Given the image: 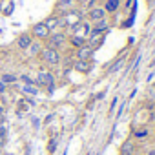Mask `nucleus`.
<instances>
[{"instance_id": "obj_27", "label": "nucleus", "mask_w": 155, "mask_h": 155, "mask_svg": "<svg viewBox=\"0 0 155 155\" xmlns=\"http://www.w3.org/2000/svg\"><path fill=\"white\" fill-rule=\"evenodd\" d=\"M146 155H155V148H153V150H150V151H148Z\"/></svg>"}, {"instance_id": "obj_20", "label": "nucleus", "mask_w": 155, "mask_h": 155, "mask_svg": "<svg viewBox=\"0 0 155 155\" xmlns=\"http://www.w3.org/2000/svg\"><path fill=\"white\" fill-rule=\"evenodd\" d=\"M69 42H71V46H75L77 49H79V48H82V46L86 44V40H84V38H81V37H73V35H71Z\"/></svg>"}, {"instance_id": "obj_5", "label": "nucleus", "mask_w": 155, "mask_h": 155, "mask_svg": "<svg viewBox=\"0 0 155 155\" xmlns=\"http://www.w3.org/2000/svg\"><path fill=\"white\" fill-rule=\"evenodd\" d=\"M66 42H68V37H66V33H51L49 35V38H48V48H53V49H60V48H64L66 46Z\"/></svg>"}, {"instance_id": "obj_8", "label": "nucleus", "mask_w": 155, "mask_h": 155, "mask_svg": "<svg viewBox=\"0 0 155 155\" xmlns=\"http://www.w3.org/2000/svg\"><path fill=\"white\" fill-rule=\"evenodd\" d=\"M88 18L95 24V22H99V20H104L106 18V11H104V8H90V11H88Z\"/></svg>"}, {"instance_id": "obj_29", "label": "nucleus", "mask_w": 155, "mask_h": 155, "mask_svg": "<svg viewBox=\"0 0 155 155\" xmlns=\"http://www.w3.org/2000/svg\"><path fill=\"white\" fill-rule=\"evenodd\" d=\"M148 2H150V4H151V0H148Z\"/></svg>"}, {"instance_id": "obj_9", "label": "nucleus", "mask_w": 155, "mask_h": 155, "mask_svg": "<svg viewBox=\"0 0 155 155\" xmlns=\"http://www.w3.org/2000/svg\"><path fill=\"white\" fill-rule=\"evenodd\" d=\"M108 29H110V24L104 18V20H99L91 26V35H104V33H108Z\"/></svg>"}, {"instance_id": "obj_4", "label": "nucleus", "mask_w": 155, "mask_h": 155, "mask_svg": "<svg viewBox=\"0 0 155 155\" xmlns=\"http://www.w3.org/2000/svg\"><path fill=\"white\" fill-rule=\"evenodd\" d=\"M71 29H73V37H81L84 40H88V37L91 35V24L90 22H84V20H81L79 24L73 26Z\"/></svg>"}, {"instance_id": "obj_2", "label": "nucleus", "mask_w": 155, "mask_h": 155, "mask_svg": "<svg viewBox=\"0 0 155 155\" xmlns=\"http://www.w3.org/2000/svg\"><path fill=\"white\" fill-rule=\"evenodd\" d=\"M40 58L48 66H58L60 64V53L57 49H53V48H44L40 51Z\"/></svg>"}, {"instance_id": "obj_16", "label": "nucleus", "mask_w": 155, "mask_h": 155, "mask_svg": "<svg viewBox=\"0 0 155 155\" xmlns=\"http://www.w3.org/2000/svg\"><path fill=\"white\" fill-rule=\"evenodd\" d=\"M13 9H15L13 0H4L2 6H0V13H2V15H11V13H13Z\"/></svg>"}, {"instance_id": "obj_25", "label": "nucleus", "mask_w": 155, "mask_h": 155, "mask_svg": "<svg viewBox=\"0 0 155 155\" xmlns=\"http://www.w3.org/2000/svg\"><path fill=\"white\" fill-rule=\"evenodd\" d=\"M82 2H84L86 8H93V2H95V0H82Z\"/></svg>"}, {"instance_id": "obj_12", "label": "nucleus", "mask_w": 155, "mask_h": 155, "mask_svg": "<svg viewBox=\"0 0 155 155\" xmlns=\"http://www.w3.org/2000/svg\"><path fill=\"white\" fill-rule=\"evenodd\" d=\"M48 28H49V31L53 33V29H57L58 26H62V20H60V17H57V15H51V17H48L46 18V22H44Z\"/></svg>"}, {"instance_id": "obj_13", "label": "nucleus", "mask_w": 155, "mask_h": 155, "mask_svg": "<svg viewBox=\"0 0 155 155\" xmlns=\"http://www.w3.org/2000/svg\"><path fill=\"white\" fill-rule=\"evenodd\" d=\"M135 150H137L135 142L126 140V142H122V146H120V155H135Z\"/></svg>"}, {"instance_id": "obj_28", "label": "nucleus", "mask_w": 155, "mask_h": 155, "mask_svg": "<svg viewBox=\"0 0 155 155\" xmlns=\"http://www.w3.org/2000/svg\"><path fill=\"white\" fill-rule=\"evenodd\" d=\"M0 115H4V108L2 106H0Z\"/></svg>"}, {"instance_id": "obj_14", "label": "nucleus", "mask_w": 155, "mask_h": 155, "mask_svg": "<svg viewBox=\"0 0 155 155\" xmlns=\"http://www.w3.org/2000/svg\"><path fill=\"white\" fill-rule=\"evenodd\" d=\"M120 8V0H106L104 2V11L106 13H115Z\"/></svg>"}, {"instance_id": "obj_7", "label": "nucleus", "mask_w": 155, "mask_h": 155, "mask_svg": "<svg viewBox=\"0 0 155 155\" xmlns=\"http://www.w3.org/2000/svg\"><path fill=\"white\" fill-rule=\"evenodd\" d=\"M93 53H95V49L86 42L82 48H79L77 49V60H91V57H93Z\"/></svg>"}, {"instance_id": "obj_18", "label": "nucleus", "mask_w": 155, "mask_h": 155, "mask_svg": "<svg viewBox=\"0 0 155 155\" xmlns=\"http://www.w3.org/2000/svg\"><path fill=\"white\" fill-rule=\"evenodd\" d=\"M22 91L28 93V95H37L38 93V88L35 84H22Z\"/></svg>"}, {"instance_id": "obj_1", "label": "nucleus", "mask_w": 155, "mask_h": 155, "mask_svg": "<svg viewBox=\"0 0 155 155\" xmlns=\"http://www.w3.org/2000/svg\"><path fill=\"white\" fill-rule=\"evenodd\" d=\"M35 86H46L48 93H53V90H55V77H53V73L40 71L38 77H37V81H35Z\"/></svg>"}, {"instance_id": "obj_21", "label": "nucleus", "mask_w": 155, "mask_h": 155, "mask_svg": "<svg viewBox=\"0 0 155 155\" xmlns=\"http://www.w3.org/2000/svg\"><path fill=\"white\" fill-rule=\"evenodd\" d=\"M2 82L4 84H13V82H17V77L11 75V73H4L2 75Z\"/></svg>"}, {"instance_id": "obj_23", "label": "nucleus", "mask_w": 155, "mask_h": 155, "mask_svg": "<svg viewBox=\"0 0 155 155\" xmlns=\"http://www.w3.org/2000/svg\"><path fill=\"white\" fill-rule=\"evenodd\" d=\"M120 66H122V58H119V60H117V62H115V64H113V66L110 68V73H113V71H117V69H119Z\"/></svg>"}, {"instance_id": "obj_3", "label": "nucleus", "mask_w": 155, "mask_h": 155, "mask_svg": "<svg viewBox=\"0 0 155 155\" xmlns=\"http://www.w3.org/2000/svg\"><path fill=\"white\" fill-rule=\"evenodd\" d=\"M60 20H62V26L73 28V26H77L82 20V13L77 11V9H69V11H64V15L60 17Z\"/></svg>"}, {"instance_id": "obj_24", "label": "nucleus", "mask_w": 155, "mask_h": 155, "mask_svg": "<svg viewBox=\"0 0 155 155\" xmlns=\"http://www.w3.org/2000/svg\"><path fill=\"white\" fill-rule=\"evenodd\" d=\"M55 148H57V140H49V144H48V151L53 155L55 153Z\"/></svg>"}, {"instance_id": "obj_11", "label": "nucleus", "mask_w": 155, "mask_h": 155, "mask_svg": "<svg viewBox=\"0 0 155 155\" xmlns=\"http://www.w3.org/2000/svg\"><path fill=\"white\" fill-rule=\"evenodd\" d=\"M31 42H33V37H31L29 33H22V35L17 38V46H18L20 49H24V51L31 46Z\"/></svg>"}, {"instance_id": "obj_10", "label": "nucleus", "mask_w": 155, "mask_h": 155, "mask_svg": "<svg viewBox=\"0 0 155 155\" xmlns=\"http://www.w3.org/2000/svg\"><path fill=\"white\" fill-rule=\"evenodd\" d=\"M91 60H77L73 64V69L75 71H79V73H90L91 71Z\"/></svg>"}, {"instance_id": "obj_17", "label": "nucleus", "mask_w": 155, "mask_h": 155, "mask_svg": "<svg viewBox=\"0 0 155 155\" xmlns=\"http://www.w3.org/2000/svg\"><path fill=\"white\" fill-rule=\"evenodd\" d=\"M26 51H28V53H29L31 57H33V55H38V53L42 51V46H40L38 42H31V46H29V48H28Z\"/></svg>"}, {"instance_id": "obj_22", "label": "nucleus", "mask_w": 155, "mask_h": 155, "mask_svg": "<svg viewBox=\"0 0 155 155\" xmlns=\"http://www.w3.org/2000/svg\"><path fill=\"white\" fill-rule=\"evenodd\" d=\"M20 79H22V82H24V84H35V81L31 79V77H29V75H22V77H20Z\"/></svg>"}, {"instance_id": "obj_30", "label": "nucleus", "mask_w": 155, "mask_h": 155, "mask_svg": "<svg viewBox=\"0 0 155 155\" xmlns=\"http://www.w3.org/2000/svg\"><path fill=\"white\" fill-rule=\"evenodd\" d=\"M153 86H155V84H153Z\"/></svg>"}, {"instance_id": "obj_15", "label": "nucleus", "mask_w": 155, "mask_h": 155, "mask_svg": "<svg viewBox=\"0 0 155 155\" xmlns=\"http://www.w3.org/2000/svg\"><path fill=\"white\" fill-rule=\"evenodd\" d=\"M75 2L77 0H57V8L60 11H69V9L75 8Z\"/></svg>"}, {"instance_id": "obj_19", "label": "nucleus", "mask_w": 155, "mask_h": 155, "mask_svg": "<svg viewBox=\"0 0 155 155\" xmlns=\"http://www.w3.org/2000/svg\"><path fill=\"white\" fill-rule=\"evenodd\" d=\"M148 135H150V131H148L146 126H142V128H139V130L133 131V137H135V139H146Z\"/></svg>"}, {"instance_id": "obj_26", "label": "nucleus", "mask_w": 155, "mask_h": 155, "mask_svg": "<svg viewBox=\"0 0 155 155\" xmlns=\"http://www.w3.org/2000/svg\"><path fill=\"white\" fill-rule=\"evenodd\" d=\"M4 91H6V84L0 81V93H4Z\"/></svg>"}, {"instance_id": "obj_6", "label": "nucleus", "mask_w": 155, "mask_h": 155, "mask_svg": "<svg viewBox=\"0 0 155 155\" xmlns=\"http://www.w3.org/2000/svg\"><path fill=\"white\" fill-rule=\"evenodd\" d=\"M31 33H33V37H37L38 40H48V38H49V35H51L49 28H48L44 22H37V24L33 26Z\"/></svg>"}]
</instances>
